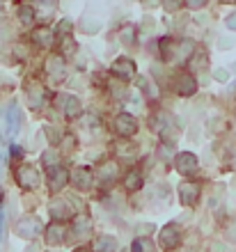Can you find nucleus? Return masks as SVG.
Returning a JSON list of instances; mask_svg holds the SVG:
<instances>
[{"instance_id": "nucleus-17", "label": "nucleus", "mask_w": 236, "mask_h": 252, "mask_svg": "<svg viewBox=\"0 0 236 252\" xmlns=\"http://www.w3.org/2000/svg\"><path fill=\"white\" fill-rule=\"evenodd\" d=\"M119 179V165L117 163H103L101 165V172H99V186L101 188H110L112 184H117Z\"/></svg>"}, {"instance_id": "nucleus-31", "label": "nucleus", "mask_w": 236, "mask_h": 252, "mask_svg": "<svg viewBox=\"0 0 236 252\" xmlns=\"http://www.w3.org/2000/svg\"><path fill=\"white\" fill-rule=\"evenodd\" d=\"M186 7L188 9H200V7H204V0H190V2H186Z\"/></svg>"}, {"instance_id": "nucleus-6", "label": "nucleus", "mask_w": 236, "mask_h": 252, "mask_svg": "<svg viewBox=\"0 0 236 252\" xmlns=\"http://www.w3.org/2000/svg\"><path fill=\"white\" fill-rule=\"evenodd\" d=\"M44 69H46L48 78H51L53 83H62V80H67V76H69L67 60H65V58H60V55H48Z\"/></svg>"}, {"instance_id": "nucleus-9", "label": "nucleus", "mask_w": 236, "mask_h": 252, "mask_svg": "<svg viewBox=\"0 0 236 252\" xmlns=\"http://www.w3.org/2000/svg\"><path fill=\"white\" fill-rule=\"evenodd\" d=\"M41 232H44V227H41V222L34 216H26V218H21L16 222V236L19 239H34Z\"/></svg>"}, {"instance_id": "nucleus-12", "label": "nucleus", "mask_w": 236, "mask_h": 252, "mask_svg": "<svg viewBox=\"0 0 236 252\" xmlns=\"http://www.w3.org/2000/svg\"><path fill=\"white\" fill-rule=\"evenodd\" d=\"M200 195H202V186L197 181H181L179 184V199H181V204L195 206Z\"/></svg>"}, {"instance_id": "nucleus-35", "label": "nucleus", "mask_w": 236, "mask_h": 252, "mask_svg": "<svg viewBox=\"0 0 236 252\" xmlns=\"http://www.w3.org/2000/svg\"><path fill=\"white\" fill-rule=\"evenodd\" d=\"M234 115H236V103H234Z\"/></svg>"}, {"instance_id": "nucleus-34", "label": "nucleus", "mask_w": 236, "mask_h": 252, "mask_svg": "<svg viewBox=\"0 0 236 252\" xmlns=\"http://www.w3.org/2000/svg\"><path fill=\"white\" fill-rule=\"evenodd\" d=\"M73 252H90V250H87V248H76Z\"/></svg>"}, {"instance_id": "nucleus-11", "label": "nucleus", "mask_w": 236, "mask_h": 252, "mask_svg": "<svg viewBox=\"0 0 236 252\" xmlns=\"http://www.w3.org/2000/svg\"><path fill=\"white\" fill-rule=\"evenodd\" d=\"M76 209L69 199H53L48 204V216H51L55 222H62V220H71Z\"/></svg>"}, {"instance_id": "nucleus-14", "label": "nucleus", "mask_w": 236, "mask_h": 252, "mask_svg": "<svg viewBox=\"0 0 236 252\" xmlns=\"http://www.w3.org/2000/svg\"><path fill=\"white\" fill-rule=\"evenodd\" d=\"M67 234H69V229L65 227V222H51V225L44 229V236H46V243L48 246H62L67 239Z\"/></svg>"}, {"instance_id": "nucleus-32", "label": "nucleus", "mask_w": 236, "mask_h": 252, "mask_svg": "<svg viewBox=\"0 0 236 252\" xmlns=\"http://www.w3.org/2000/svg\"><path fill=\"white\" fill-rule=\"evenodd\" d=\"M216 78L220 80V83H225V80H227V71H225V69H216Z\"/></svg>"}, {"instance_id": "nucleus-27", "label": "nucleus", "mask_w": 236, "mask_h": 252, "mask_svg": "<svg viewBox=\"0 0 236 252\" xmlns=\"http://www.w3.org/2000/svg\"><path fill=\"white\" fill-rule=\"evenodd\" d=\"M71 30V21H60L58 30L53 32V37H58V39H65V32H69Z\"/></svg>"}, {"instance_id": "nucleus-5", "label": "nucleus", "mask_w": 236, "mask_h": 252, "mask_svg": "<svg viewBox=\"0 0 236 252\" xmlns=\"http://www.w3.org/2000/svg\"><path fill=\"white\" fill-rule=\"evenodd\" d=\"M158 243L165 248V250H174V248L181 246V227L177 222H168V225L158 232Z\"/></svg>"}, {"instance_id": "nucleus-13", "label": "nucleus", "mask_w": 236, "mask_h": 252, "mask_svg": "<svg viewBox=\"0 0 236 252\" xmlns=\"http://www.w3.org/2000/svg\"><path fill=\"white\" fill-rule=\"evenodd\" d=\"M69 181L73 184L76 190H90L94 186V172L90 167H76L71 174H69Z\"/></svg>"}, {"instance_id": "nucleus-28", "label": "nucleus", "mask_w": 236, "mask_h": 252, "mask_svg": "<svg viewBox=\"0 0 236 252\" xmlns=\"http://www.w3.org/2000/svg\"><path fill=\"white\" fill-rule=\"evenodd\" d=\"M133 34H135V28H124V32H122V37H124V44H129V46H131L133 44Z\"/></svg>"}, {"instance_id": "nucleus-2", "label": "nucleus", "mask_w": 236, "mask_h": 252, "mask_svg": "<svg viewBox=\"0 0 236 252\" xmlns=\"http://www.w3.org/2000/svg\"><path fill=\"white\" fill-rule=\"evenodd\" d=\"M149 126H151V131L158 133V138L165 140L168 145L177 140V124H174V120H172V115L161 113V110H158V113L151 115Z\"/></svg>"}, {"instance_id": "nucleus-8", "label": "nucleus", "mask_w": 236, "mask_h": 252, "mask_svg": "<svg viewBox=\"0 0 236 252\" xmlns=\"http://www.w3.org/2000/svg\"><path fill=\"white\" fill-rule=\"evenodd\" d=\"M110 73L117 80H122V83H129V80L138 73V69H135V62L129 60V58H117V60L110 64Z\"/></svg>"}, {"instance_id": "nucleus-22", "label": "nucleus", "mask_w": 236, "mask_h": 252, "mask_svg": "<svg viewBox=\"0 0 236 252\" xmlns=\"http://www.w3.org/2000/svg\"><path fill=\"white\" fill-rule=\"evenodd\" d=\"M142 186V172L140 170H129L124 174V188L126 190H138Z\"/></svg>"}, {"instance_id": "nucleus-1", "label": "nucleus", "mask_w": 236, "mask_h": 252, "mask_svg": "<svg viewBox=\"0 0 236 252\" xmlns=\"http://www.w3.org/2000/svg\"><path fill=\"white\" fill-rule=\"evenodd\" d=\"M23 124V115L16 101H9L5 106V110H0V140L2 142H12L21 131Z\"/></svg>"}, {"instance_id": "nucleus-4", "label": "nucleus", "mask_w": 236, "mask_h": 252, "mask_svg": "<svg viewBox=\"0 0 236 252\" xmlns=\"http://www.w3.org/2000/svg\"><path fill=\"white\" fill-rule=\"evenodd\" d=\"M26 94H28V103L30 110H41L46 103V87L41 85L37 78L26 80Z\"/></svg>"}, {"instance_id": "nucleus-33", "label": "nucleus", "mask_w": 236, "mask_h": 252, "mask_svg": "<svg viewBox=\"0 0 236 252\" xmlns=\"http://www.w3.org/2000/svg\"><path fill=\"white\" fill-rule=\"evenodd\" d=\"M9 154H12L14 158H19V156H21V149L16 145H12V147H9Z\"/></svg>"}, {"instance_id": "nucleus-25", "label": "nucleus", "mask_w": 236, "mask_h": 252, "mask_svg": "<svg viewBox=\"0 0 236 252\" xmlns=\"http://www.w3.org/2000/svg\"><path fill=\"white\" fill-rule=\"evenodd\" d=\"M41 160H44V165H46V170H53V167L60 165V156L55 152H44V156H41Z\"/></svg>"}, {"instance_id": "nucleus-21", "label": "nucleus", "mask_w": 236, "mask_h": 252, "mask_svg": "<svg viewBox=\"0 0 236 252\" xmlns=\"http://www.w3.org/2000/svg\"><path fill=\"white\" fill-rule=\"evenodd\" d=\"M115 250H117V241H115V236H110V234L99 236L92 243V252H115Z\"/></svg>"}, {"instance_id": "nucleus-7", "label": "nucleus", "mask_w": 236, "mask_h": 252, "mask_svg": "<svg viewBox=\"0 0 236 252\" xmlns=\"http://www.w3.org/2000/svg\"><path fill=\"white\" fill-rule=\"evenodd\" d=\"M174 170L184 177H190L200 170V158H197L193 152H181L174 156Z\"/></svg>"}, {"instance_id": "nucleus-3", "label": "nucleus", "mask_w": 236, "mask_h": 252, "mask_svg": "<svg viewBox=\"0 0 236 252\" xmlns=\"http://www.w3.org/2000/svg\"><path fill=\"white\" fill-rule=\"evenodd\" d=\"M14 177H16V184H19L21 188H26V190H34V188H39V184H41L39 170L34 165H28V163L16 167Z\"/></svg>"}, {"instance_id": "nucleus-16", "label": "nucleus", "mask_w": 236, "mask_h": 252, "mask_svg": "<svg viewBox=\"0 0 236 252\" xmlns=\"http://www.w3.org/2000/svg\"><path fill=\"white\" fill-rule=\"evenodd\" d=\"M174 92L179 96H193L197 92V80L195 76H190V73H179L177 78H174Z\"/></svg>"}, {"instance_id": "nucleus-29", "label": "nucleus", "mask_w": 236, "mask_h": 252, "mask_svg": "<svg viewBox=\"0 0 236 252\" xmlns=\"http://www.w3.org/2000/svg\"><path fill=\"white\" fill-rule=\"evenodd\" d=\"M7 229V220H5V206L0 204V234H5Z\"/></svg>"}, {"instance_id": "nucleus-15", "label": "nucleus", "mask_w": 236, "mask_h": 252, "mask_svg": "<svg viewBox=\"0 0 236 252\" xmlns=\"http://www.w3.org/2000/svg\"><path fill=\"white\" fill-rule=\"evenodd\" d=\"M67 181H69V170L65 165H58V167H53V170H48V190L51 192H60L67 186Z\"/></svg>"}, {"instance_id": "nucleus-23", "label": "nucleus", "mask_w": 236, "mask_h": 252, "mask_svg": "<svg viewBox=\"0 0 236 252\" xmlns=\"http://www.w3.org/2000/svg\"><path fill=\"white\" fill-rule=\"evenodd\" d=\"M172 48H177V41L172 39V37H163V39L158 41V51H161L163 60H170L172 58Z\"/></svg>"}, {"instance_id": "nucleus-30", "label": "nucleus", "mask_w": 236, "mask_h": 252, "mask_svg": "<svg viewBox=\"0 0 236 252\" xmlns=\"http://www.w3.org/2000/svg\"><path fill=\"white\" fill-rule=\"evenodd\" d=\"M225 23H227V28L230 30H236V12H232L227 19H225Z\"/></svg>"}, {"instance_id": "nucleus-24", "label": "nucleus", "mask_w": 236, "mask_h": 252, "mask_svg": "<svg viewBox=\"0 0 236 252\" xmlns=\"http://www.w3.org/2000/svg\"><path fill=\"white\" fill-rule=\"evenodd\" d=\"M19 19L23 26H30V23H34V9L30 5H21L19 7Z\"/></svg>"}, {"instance_id": "nucleus-20", "label": "nucleus", "mask_w": 236, "mask_h": 252, "mask_svg": "<svg viewBox=\"0 0 236 252\" xmlns=\"http://www.w3.org/2000/svg\"><path fill=\"white\" fill-rule=\"evenodd\" d=\"M90 232H92V220L87 218V216H80V218L73 220V225H71L73 239H85Z\"/></svg>"}, {"instance_id": "nucleus-19", "label": "nucleus", "mask_w": 236, "mask_h": 252, "mask_svg": "<svg viewBox=\"0 0 236 252\" xmlns=\"http://www.w3.org/2000/svg\"><path fill=\"white\" fill-rule=\"evenodd\" d=\"M30 39H33L39 48H48L53 44V30L51 28H46V26L34 28L33 32H30Z\"/></svg>"}, {"instance_id": "nucleus-10", "label": "nucleus", "mask_w": 236, "mask_h": 252, "mask_svg": "<svg viewBox=\"0 0 236 252\" xmlns=\"http://www.w3.org/2000/svg\"><path fill=\"white\" fill-rule=\"evenodd\" d=\"M112 128H115V133L122 135V138H131V135H135V131H138V120L129 113H119L117 117H115V122H112Z\"/></svg>"}, {"instance_id": "nucleus-18", "label": "nucleus", "mask_w": 236, "mask_h": 252, "mask_svg": "<svg viewBox=\"0 0 236 252\" xmlns=\"http://www.w3.org/2000/svg\"><path fill=\"white\" fill-rule=\"evenodd\" d=\"M80 113H83V103L78 96H73V94L62 96V115L67 120H76V117H80Z\"/></svg>"}, {"instance_id": "nucleus-26", "label": "nucleus", "mask_w": 236, "mask_h": 252, "mask_svg": "<svg viewBox=\"0 0 236 252\" xmlns=\"http://www.w3.org/2000/svg\"><path fill=\"white\" fill-rule=\"evenodd\" d=\"M151 241L149 239H135L131 246V252H151Z\"/></svg>"}]
</instances>
